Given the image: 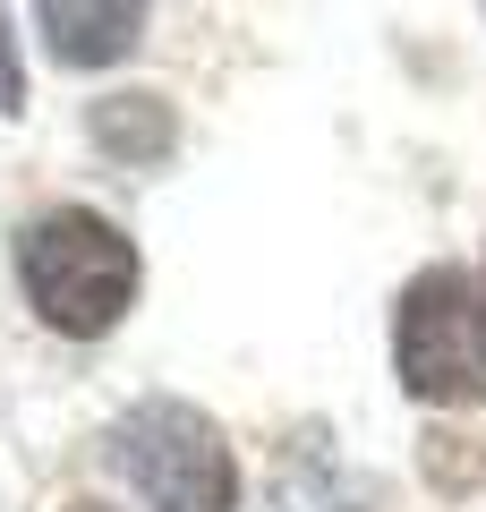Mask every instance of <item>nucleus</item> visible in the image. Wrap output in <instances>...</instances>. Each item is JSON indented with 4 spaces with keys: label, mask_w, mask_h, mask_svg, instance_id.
<instances>
[{
    "label": "nucleus",
    "mask_w": 486,
    "mask_h": 512,
    "mask_svg": "<svg viewBox=\"0 0 486 512\" xmlns=\"http://www.w3.org/2000/svg\"><path fill=\"white\" fill-rule=\"evenodd\" d=\"M393 376L435 410L486 402V282L461 265H427L393 308Z\"/></svg>",
    "instance_id": "7ed1b4c3"
},
{
    "label": "nucleus",
    "mask_w": 486,
    "mask_h": 512,
    "mask_svg": "<svg viewBox=\"0 0 486 512\" xmlns=\"http://www.w3.org/2000/svg\"><path fill=\"white\" fill-rule=\"evenodd\" d=\"M0 111H26V69H18V35L0 18Z\"/></svg>",
    "instance_id": "423d86ee"
},
{
    "label": "nucleus",
    "mask_w": 486,
    "mask_h": 512,
    "mask_svg": "<svg viewBox=\"0 0 486 512\" xmlns=\"http://www.w3.org/2000/svg\"><path fill=\"white\" fill-rule=\"evenodd\" d=\"M94 146L128 154V163H162L171 154V103L162 94H103L94 103Z\"/></svg>",
    "instance_id": "39448f33"
},
{
    "label": "nucleus",
    "mask_w": 486,
    "mask_h": 512,
    "mask_svg": "<svg viewBox=\"0 0 486 512\" xmlns=\"http://www.w3.org/2000/svg\"><path fill=\"white\" fill-rule=\"evenodd\" d=\"M145 9H154V0H35L43 43H52L60 69H111V60L137 43Z\"/></svg>",
    "instance_id": "20e7f679"
},
{
    "label": "nucleus",
    "mask_w": 486,
    "mask_h": 512,
    "mask_svg": "<svg viewBox=\"0 0 486 512\" xmlns=\"http://www.w3.org/2000/svg\"><path fill=\"white\" fill-rule=\"evenodd\" d=\"M69 512H94V504H69Z\"/></svg>",
    "instance_id": "0eeeda50"
},
{
    "label": "nucleus",
    "mask_w": 486,
    "mask_h": 512,
    "mask_svg": "<svg viewBox=\"0 0 486 512\" xmlns=\"http://www.w3.org/2000/svg\"><path fill=\"white\" fill-rule=\"evenodd\" d=\"M18 282L52 333H111L137 299V239L94 205H52L18 231Z\"/></svg>",
    "instance_id": "f257e3e1"
},
{
    "label": "nucleus",
    "mask_w": 486,
    "mask_h": 512,
    "mask_svg": "<svg viewBox=\"0 0 486 512\" xmlns=\"http://www.w3.org/2000/svg\"><path fill=\"white\" fill-rule=\"evenodd\" d=\"M103 461L137 512H231L239 495V461L197 402H137L111 419Z\"/></svg>",
    "instance_id": "f03ea898"
}]
</instances>
